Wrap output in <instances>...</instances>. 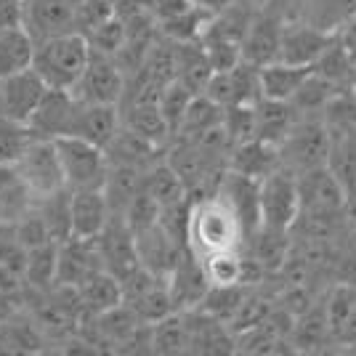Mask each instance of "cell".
Segmentation results:
<instances>
[{
	"mask_svg": "<svg viewBox=\"0 0 356 356\" xmlns=\"http://www.w3.org/2000/svg\"><path fill=\"white\" fill-rule=\"evenodd\" d=\"M14 168L16 173L22 176V181L27 184V189H30L35 200L64 189V173H61V163L54 138L32 136L27 141V147L22 149V154L16 157Z\"/></svg>",
	"mask_w": 356,
	"mask_h": 356,
	"instance_id": "5b68a950",
	"label": "cell"
},
{
	"mask_svg": "<svg viewBox=\"0 0 356 356\" xmlns=\"http://www.w3.org/2000/svg\"><path fill=\"white\" fill-rule=\"evenodd\" d=\"M19 287H22V280L0 264V293H19Z\"/></svg>",
	"mask_w": 356,
	"mask_h": 356,
	"instance_id": "11a10c76",
	"label": "cell"
},
{
	"mask_svg": "<svg viewBox=\"0 0 356 356\" xmlns=\"http://www.w3.org/2000/svg\"><path fill=\"white\" fill-rule=\"evenodd\" d=\"M335 32H338V40H341V45L348 51L351 61H356V16H354V19H348L346 24H341Z\"/></svg>",
	"mask_w": 356,
	"mask_h": 356,
	"instance_id": "db71d44e",
	"label": "cell"
},
{
	"mask_svg": "<svg viewBox=\"0 0 356 356\" xmlns=\"http://www.w3.org/2000/svg\"><path fill=\"white\" fill-rule=\"evenodd\" d=\"M165 280H168V290H170L176 312L197 309L210 287L208 277H205V268H202V261H200V255L192 248H186L178 255L176 266L170 268V274Z\"/></svg>",
	"mask_w": 356,
	"mask_h": 356,
	"instance_id": "5bb4252c",
	"label": "cell"
},
{
	"mask_svg": "<svg viewBox=\"0 0 356 356\" xmlns=\"http://www.w3.org/2000/svg\"><path fill=\"white\" fill-rule=\"evenodd\" d=\"M296 189L298 213H343L346 210L348 197L325 165L296 173Z\"/></svg>",
	"mask_w": 356,
	"mask_h": 356,
	"instance_id": "8fae6325",
	"label": "cell"
},
{
	"mask_svg": "<svg viewBox=\"0 0 356 356\" xmlns=\"http://www.w3.org/2000/svg\"><path fill=\"white\" fill-rule=\"evenodd\" d=\"M109 202L102 189H77L70 200V221L72 237L96 239L109 221Z\"/></svg>",
	"mask_w": 356,
	"mask_h": 356,
	"instance_id": "7402d4cb",
	"label": "cell"
},
{
	"mask_svg": "<svg viewBox=\"0 0 356 356\" xmlns=\"http://www.w3.org/2000/svg\"><path fill=\"white\" fill-rule=\"evenodd\" d=\"M258 186H261V181L242 176V173H234V170H226L221 186H218V197L234 213L239 229H242V239L248 237V234H252L261 226Z\"/></svg>",
	"mask_w": 356,
	"mask_h": 356,
	"instance_id": "9a60e30c",
	"label": "cell"
},
{
	"mask_svg": "<svg viewBox=\"0 0 356 356\" xmlns=\"http://www.w3.org/2000/svg\"><path fill=\"white\" fill-rule=\"evenodd\" d=\"M258 202H261V226L290 232L293 221L298 218L296 176L284 168H277L274 173L261 178Z\"/></svg>",
	"mask_w": 356,
	"mask_h": 356,
	"instance_id": "52a82bcc",
	"label": "cell"
},
{
	"mask_svg": "<svg viewBox=\"0 0 356 356\" xmlns=\"http://www.w3.org/2000/svg\"><path fill=\"white\" fill-rule=\"evenodd\" d=\"M56 266H59V242H43L38 248L27 250V264L22 282L38 290H48L56 284Z\"/></svg>",
	"mask_w": 356,
	"mask_h": 356,
	"instance_id": "d590c367",
	"label": "cell"
},
{
	"mask_svg": "<svg viewBox=\"0 0 356 356\" xmlns=\"http://www.w3.org/2000/svg\"><path fill=\"white\" fill-rule=\"evenodd\" d=\"M90 56V45L77 32H64L45 40H35L32 70L40 74L48 88L70 90L83 74Z\"/></svg>",
	"mask_w": 356,
	"mask_h": 356,
	"instance_id": "6da1fadb",
	"label": "cell"
},
{
	"mask_svg": "<svg viewBox=\"0 0 356 356\" xmlns=\"http://www.w3.org/2000/svg\"><path fill=\"white\" fill-rule=\"evenodd\" d=\"M338 90H343L341 86H335V83H330V80L319 77L316 72H312L306 77V83L296 90V96L290 99V106L296 109L298 118H322L327 102Z\"/></svg>",
	"mask_w": 356,
	"mask_h": 356,
	"instance_id": "74e56055",
	"label": "cell"
},
{
	"mask_svg": "<svg viewBox=\"0 0 356 356\" xmlns=\"http://www.w3.org/2000/svg\"><path fill=\"white\" fill-rule=\"evenodd\" d=\"M200 43H202V51L208 56L213 72H226L242 61V43L237 40H229L221 35H202Z\"/></svg>",
	"mask_w": 356,
	"mask_h": 356,
	"instance_id": "7dc6e473",
	"label": "cell"
},
{
	"mask_svg": "<svg viewBox=\"0 0 356 356\" xmlns=\"http://www.w3.org/2000/svg\"><path fill=\"white\" fill-rule=\"evenodd\" d=\"M277 147H280L282 168L296 176L312 168H322L327 163L330 131L322 118H298Z\"/></svg>",
	"mask_w": 356,
	"mask_h": 356,
	"instance_id": "277c9868",
	"label": "cell"
},
{
	"mask_svg": "<svg viewBox=\"0 0 356 356\" xmlns=\"http://www.w3.org/2000/svg\"><path fill=\"white\" fill-rule=\"evenodd\" d=\"M77 296L83 303V314L96 316V314H104L122 303V287H120L118 277H112L109 271L102 268V271L90 274L83 284H77Z\"/></svg>",
	"mask_w": 356,
	"mask_h": 356,
	"instance_id": "83f0119b",
	"label": "cell"
},
{
	"mask_svg": "<svg viewBox=\"0 0 356 356\" xmlns=\"http://www.w3.org/2000/svg\"><path fill=\"white\" fill-rule=\"evenodd\" d=\"M70 200H72V189H59L54 194L38 197L32 202V210L43 218L45 229L54 242H67L72 237V221H70Z\"/></svg>",
	"mask_w": 356,
	"mask_h": 356,
	"instance_id": "836d02e7",
	"label": "cell"
},
{
	"mask_svg": "<svg viewBox=\"0 0 356 356\" xmlns=\"http://www.w3.org/2000/svg\"><path fill=\"white\" fill-rule=\"evenodd\" d=\"M242 245V229L232 208L221 197H210L202 202H192L189 216V248L197 255L213 250H229Z\"/></svg>",
	"mask_w": 356,
	"mask_h": 356,
	"instance_id": "7a4b0ae2",
	"label": "cell"
},
{
	"mask_svg": "<svg viewBox=\"0 0 356 356\" xmlns=\"http://www.w3.org/2000/svg\"><path fill=\"white\" fill-rule=\"evenodd\" d=\"M86 40H88L90 51L104 54V56H118L120 51H122V45L128 43V30H125L122 19L115 14L109 22H104V24H99L93 32H88Z\"/></svg>",
	"mask_w": 356,
	"mask_h": 356,
	"instance_id": "f6af8a7d",
	"label": "cell"
},
{
	"mask_svg": "<svg viewBox=\"0 0 356 356\" xmlns=\"http://www.w3.org/2000/svg\"><path fill=\"white\" fill-rule=\"evenodd\" d=\"M213 14L197 8V6H186L184 11H178L173 16H165L157 22L160 35L168 40H176V43H189V40H200L205 27L210 24Z\"/></svg>",
	"mask_w": 356,
	"mask_h": 356,
	"instance_id": "f35d334b",
	"label": "cell"
},
{
	"mask_svg": "<svg viewBox=\"0 0 356 356\" xmlns=\"http://www.w3.org/2000/svg\"><path fill=\"white\" fill-rule=\"evenodd\" d=\"M335 38H338L335 30H322L306 19H284L277 61L314 67V61L335 43Z\"/></svg>",
	"mask_w": 356,
	"mask_h": 356,
	"instance_id": "ba28073f",
	"label": "cell"
},
{
	"mask_svg": "<svg viewBox=\"0 0 356 356\" xmlns=\"http://www.w3.org/2000/svg\"><path fill=\"white\" fill-rule=\"evenodd\" d=\"M102 258L96 250L93 239L70 237L67 242H59V266H56V284L77 287L88 280L90 274L102 271Z\"/></svg>",
	"mask_w": 356,
	"mask_h": 356,
	"instance_id": "d6986e66",
	"label": "cell"
},
{
	"mask_svg": "<svg viewBox=\"0 0 356 356\" xmlns=\"http://www.w3.org/2000/svg\"><path fill=\"white\" fill-rule=\"evenodd\" d=\"M186 314V330H189V348L186 354L202 356H229L234 354V332L229 330L226 322L200 312L189 309Z\"/></svg>",
	"mask_w": 356,
	"mask_h": 356,
	"instance_id": "2e32d148",
	"label": "cell"
},
{
	"mask_svg": "<svg viewBox=\"0 0 356 356\" xmlns=\"http://www.w3.org/2000/svg\"><path fill=\"white\" fill-rule=\"evenodd\" d=\"M314 72L319 77H325L330 83L341 86V88H351L354 86V61L348 56V51L341 45V40L335 38V43L327 48L319 59L314 61Z\"/></svg>",
	"mask_w": 356,
	"mask_h": 356,
	"instance_id": "b9f144b4",
	"label": "cell"
},
{
	"mask_svg": "<svg viewBox=\"0 0 356 356\" xmlns=\"http://www.w3.org/2000/svg\"><path fill=\"white\" fill-rule=\"evenodd\" d=\"M277 168H282L280 147L271 144V141H264V138H248L242 144H234L229 152V170L255 178V181L266 178Z\"/></svg>",
	"mask_w": 356,
	"mask_h": 356,
	"instance_id": "603a6c76",
	"label": "cell"
},
{
	"mask_svg": "<svg viewBox=\"0 0 356 356\" xmlns=\"http://www.w3.org/2000/svg\"><path fill=\"white\" fill-rule=\"evenodd\" d=\"M22 6L24 0H0V30L22 24Z\"/></svg>",
	"mask_w": 356,
	"mask_h": 356,
	"instance_id": "f5cc1de1",
	"label": "cell"
},
{
	"mask_svg": "<svg viewBox=\"0 0 356 356\" xmlns=\"http://www.w3.org/2000/svg\"><path fill=\"white\" fill-rule=\"evenodd\" d=\"M290 232H280V229H268V226H258L252 234L242 239L239 245V252L245 258H250L252 264L266 271L268 277L277 274L282 264L290 255Z\"/></svg>",
	"mask_w": 356,
	"mask_h": 356,
	"instance_id": "44dd1931",
	"label": "cell"
},
{
	"mask_svg": "<svg viewBox=\"0 0 356 356\" xmlns=\"http://www.w3.org/2000/svg\"><path fill=\"white\" fill-rule=\"evenodd\" d=\"M330 149L325 168L343 186L346 197L356 194V128H327Z\"/></svg>",
	"mask_w": 356,
	"mask_h": 356,
	"instance_id": "cb8c5ba5",
	"label": "cell"
},
{
	"mask_svg": "<svg viewBox=\"0 0 356 356\" xmlns=\"http://www.w3.org/2000/svg\"><path fill=\"white\" fill-rule=\"evenodd\" d=\"M136 239V252H138V264L149 268L157 277H168L170 268L176 266L178 255L186 250L184 245H178L165 234L160 223H152L141 232H134Z\"/></svg>",
	"mask_w": 356,
	"mask_h": 356,
	"instance_id": "ffe728a7",
	"label": "cell"
},
{
	"mask_svg": "<svg viewBox=\"0 0 356 356\" xmlns=\"http://www.w3.org/2000/svg\"><path fill=\"white\" fill-rule=\"evenodd\" d=\"M35 40L22 24L0 30V80L32 67Z\"/></svg>",
	"mask_w": 356,
	"mask_h": 356,
	"instance_id": "d6a6232c",
	"label": "cell"
},
{
	"mask_svg": "<svg viewBox=\"0 0 356 356\" xmlns=\"http://www.w3.org/2000/svg\"><path fill=\"white\" fill-rule=\"evenodd\" d=\"M284 19H287L284 11L274 3L258 8L252 14L248 30H245V38H242V59L255 64V67L277 61Z\"/></svg>",
	"mask_w": 356,
	"mask_h": 356,
	"instance_id": "9c48e42d",
	"label": "cell"
},
{
	"mask_svg": "<svg viewBox=\"0 0 356 356\" xmlns=\"http://www.w3.org/2000/svg\"><path fill=\"white\" fill-rule=\"evenodd\" d=\"M290 346H293L296 354H316V351H325L327 346H332L322 298L314 303L312 309H306L293 319Z\"/></svg>",
	"mask_w": 356,
	"mask_h": 356,
	"instance_id": "d4e9b609",
	"label": "cell"
},
{
	"mask_svg": "<svg viewBox=\"0 0 356 356\" xmlns=\"http://www.w3.org/2000/svg\"><path fill=\"white\" fill-rule=\"evenodd\" d=\"M93 242H96V250H99V258H102V266L112 277L125 280L131 271L141 266L138 264V252H136L134 232H131V226L125 223L122 216H109L102 234Z\"/></svg>",
	"mask_w": 356,
	"mask_h": 356,
	"instance_id": "30bf717a",
	"label": "cell"
},
{
	"mask_svg": "<svg viewBox=\"0 0 356 356\" xmlns=\"http://www.w3.org/2000/svg\"><path fill=\"white\" fill-rule=\"evenodd\" d=\"M122 218H125V223L131 226V232H141V229H147V226H152V223H157V218H160V205L141 189V192L128 202V208H125V213H122Z\"/></svg>",
	"mask_w": 356,
	"mask_h": 356,
	"instance_id": "f907efd6",
	"label": "cell"
},
{
	"mask_svg": "<svg viewBox=\"0 0 356 356\" xmlns=\"http://www.w3.org/2000/svg\"><path fill=\"white\" fill-rule=\"evenodd\" d=\"M245 293H248V284H239V282L237 284H210L205 298H202V303H200L197 309L229 325L232 316L237 314Z\"/></svg>",
	"mask_w": 356,
	"mask_h": 356,
	"instance_id": "60d3db41",
	"label": "cell"
},
{
	"mask_svg": "<svg viewBox=\"0 0 356 356\" xmlns=\"http://www.w3.org/2000/svg\"><path fill=\"white\" fill-rule=\"evenodd\" d=\"M356 16V0H303V19L322 30H338Z\"/></svg>",
	"mask_w": 356,
	"mask_h": 356,
	"instance_id": "ab89813d",
	"label": "cell"
},
{
	"mask_svg": "<svg viewBox=\"0 0 356 356\" xmlns=\"http://www.w3.org/2000/svg\"><path fill=\"white\" fill-rule=\"evenodd\" d=\"M14 234H16V239L22 242V248H24V250L38 248V245H43V242H54L51 234H48V229H45L43 218H40L35 210L24 213V216L14 223Z\"/></svg>",
	"mask_w": 356,
	"mask_h": 356,
	"instance_id": "816d5d0a",
	"label": "cell"
},
{
	"mask_svg": "<svg viewBox=\"0 0 356 356\" xmlns=\"http://www.w3.org/2000/svg\"><path fill=\"white\" fill-rule=\"evenodd\" d=\"M120 128V106L115 104H83L77 102L74 106L72 122H70V134L77 136L83 141H90L96 147L104 149L112 136Z\"/></svg>",
	"mask_w": 356,
	"mask_h": 356,
	"instance_id": "ac0fdd59",
	"label": "cell"
},
{
	"mask_svg": "<svg viewBox=\"0 0 356 356\" xmlns=\"http://www.w3.org/2000/svg\"><path fill=\"white\" fill-rule=\"evenodd\" d=\"M77 102L83 104H115L120 106L122 93H125V72L120 70L115 56H104L90 51L88 64L83 74L77 77L72 88H70Z\"/></svg>",
	"mask_w": 356,
	"mask_h": 356,
	"instance_id": "8992f818",
	"label": "cell"
},
{
	"mask_svg": "<svg viewBox=\"0 0 356 356\" xmlns=\"http://www.w3.org/2000/svg\"><path fill=\"white\" fill-rule=\"evenodd\" d=\"M296 120L298 115L290 106V102H277V99H264L261 96L255 102V138L280 144Z\"/></svg>",
	"mask_w": 356,
	"mask_h": 356,
	"instance_id": "f546056e",
	"label": "cell"
},
{
	"mask_svg": "<svg viewBox=\"0 0 356 356\" xmlns=\"http://www.w3.org/2000/svg\"><path fill=\"white\" fill-rule=\"evenodd\" d=\"M45 90H48V86L40 80V74L35 72L32 67L3 77L0 80V115L27 125L32 112L43 102Z\"/></svg>",
	"mask_w": 356,
	"mask_h": 356,
	"instance_id": "7c38bea8",
	"label": "cell"
},
{
	"mask_svg": "<svg viewBox=\"0 0 356 356\" xmlns=\"http://www.w3.org/2000/svg\"><path fill=\"white\" fill-rule=\"evenodd\" d=\"M118 14V3L115 0H80L77 11H74V32L77 35H88L99 24L109 22L112 16Z\"/></svg>",
	"mask_w": 356,
	"mask_h": 356,
	"instance_id": "c3c4849f",
	"label": "cell"
},
{
	"mask_svg": "<svg viewBox=\"0 0 356 356\" xmlns=\"http://www.w3.org/2000/svg\"><path fill=\"white\" fill-rule=\"evenodd\" d=\"M74 106H77V99L70 90L48 88L43 102L38 104V109L32 112V118L27 120L30 134L38 136V138H61V136H67L70 134Z\"/></svg>",
	"mask_w": 356,
	"mask_h": 356,
	"instance_id": "e0dca14e",
	"label": "cell"
},
{
	"mask_svg": "<svg viewBox=\"0 0 356 356\" xmlns=\"http://www.w3.org/2000/svg\"><path fill=\"white\" fill-rule=\"evenodd\" d=\"M351 90H354V96H356V86H351Z\"/></svg>",
	"mask_w": 356,
	"mask_h": 356,
	"instance_id": "6f0895ef",
	"label": "cell"
},
{
	"mask_svg": "<svg viewBox=\"0 0 356 356\" xmlns=\"http://www.w3.org/2000/svg\"><path fill=\"white\" fill-rule=\"evenodd\" d=\"M192 90H186L178 80H170L168 86H163L160 90V96H157V109H160V115L163 120L168 122V128H170V136L176 134L178 122L184 118V112H186V106L192 102Z\"/></svg>",
	"mask_w": 356,
	"mask_h": 356,
	"instance_id": "bcb514c9",
	"label": "cell"
},
{
	"mask_svg": "<svg viewBox=\"0 0 356 356\" xmlns=\"http://www.w3.org/2000/svg\"><path fill=\"white\" fill-rule=\"evenodd\" d=\"M221 128L226 138L232 141V147L248 141V138H255V104L223 106Z\"/></svg>",
	"mask_w": 356,
	"mask_h": 356,
	"instance_id": "ee69618b",
	"label": "cell"
},
{
	"mask_svg": "<svg viewBox=\"0 0 356 356\" xmlns=\"http://www.w3.org/2000/svg\"><path fill=\"white\" fill-rule=\"evenodd\" d=\"M54 144H56L67 189L72 192L104 189L106 173H109V160H106L104 149L90 141H83L77 136H61V138H54Z\"/></svg>",
	"mask_w": 356,
	"mask_h": 356,
	"instance_id": "3957f363",
	"label": "cell"
},
{
	"mask_svg": "<svg viewBox=\"0 0 356 356\" xmlns=\"http://www.w3.org/2000/svg\"><path fill=\"white\" fill-rule=\"evenodd\" d=\"M205 277L210 284H237L242 280V252L239 248L229 250H213L200 255Z\"/></svg>",
	"mask_w": 356,
	"mask_h": 356,
	"instance_id": "7bdbcfd3",
	"label": "cell"
},
{
	"mask_svg": "<svg viewBox=\"0 0 356 356\" xmlns=\"http://www.w3.org/2000/svg\"><path fill=\"white\" fill-rule=\"evenodd\" d=\"M223 120V106H218L205 93H194L184 118L178 122L173 138H200L213 128H218Z\"/></svg>",
	"mask_w": 356,
	"mask_h": 356,
	"instance_id": "e575fe53",
	"label": "cell"
},
{
	"mask_svg": "<svg viewBox=\"0 0 356 356\" xmlns=\"http://www.w3.org/2000/svg\"><path fill=\"white\" fill-rule=\"evenodd\" d=\"M314 72V67L306 64H287V61H271L258 70L261 77V96L264 99H277V102H290L296 90L306 83V77Z\"/></svg>",
	"mask_w": 356,
	"mask_h": 356,
	"instance_id": "484cf974",
	"label": "cell"
},
{
	"mask_svg": "<svg viewBox=\"0 0 356 356\" xmlns=\"http://www.w3.org/2000/svg\"><path fill=\"white\" fill-rule=\"evenodd\" d=\"M141 189H144L160 208H168V205H176L181 200H186V189H184L181 178L176 176V170L165 163V160H157V163L149 165L147 170H144Z\"/></svg>",
	"mask_w": 356,
	"mask_h": 356,
	"instance_id": "8d00e7d4",
	"label": "cell"
},
{
	"mask_svg": "<svg viewBox=\"0 0 356 356\" xmlns=\"http://www.w3.org/2000/svg\"><path fill=\"white\" fill-rule=\"evenodd\" d=\"M189 348V330H186V314L173 312L163 316L160 322L149 325V351L160 356L186 354Z\"/></svg>",
	"mask_w": 356,
	"mask_h": 356,
	"instance_id": "4dcf8cb0",
	"label": "cell"
},
{
	"mask_svg": "<svg viewBox=\"0 0 356 356\" xmlns=\"http://www.w3.org/2000/svg\"><path fill=\"white\" fill-rule=\"evenodd\" d=\"M30 138L32 134L27 125L0 115V165H14Z\"/></svg>",
	"mask_w": 356,
	"mask_h": 356,
	"instance_id": "681fc988",
	"label": "cell"
},
{
	"mask_svg": "<svg viewBox=\"0 0 356 356\" xmlns=\"http://www.w3.org/2000/svg\"><path fill=\"white\" fill-rule=\"evenodd\" d=\"M192 6L197 8H202V11H208V14H218L223 8H229L232 3H237V0H189Z\"/></svg>",
	"mask_w": 356,
	"mask_h": 356,
	"instance_id": "9f6ffc18",
	"label": "cell"
},
{
	"mask_svg": "<svg viewBox=\"0 0 356 356\" xmlns=\"http://www.w3.org/2000/svg\"><path fill=\"white\" fill-rule=\"evenodd\" d=\"M210 74H213V67H210L200 40L176 43V77L173 80H178L184 88L192 90V93H202L205 86H208Z\"/></svg>",
	"mask_w": 356,
	"mask_h": 356,
	"instance_id": "f1b7e54d",
	"label": "cell"
},
{
	"mask_svg": "<svg viewBox=\"0 0 356 356\" xmlns=\"http://www.w3.org/2000/svg\"><path fill=\"white\" fill-rule=\"evenodd\" d=\"M80 0H24L22 27L32 40H45L54 35L74 32V11Z\"/></svg>",
	"mask_w": 356,
	"mask_h": 356,
	"instance_id": "4fadbf2b",
	"label": "cell"
},
{
	"mask_svg": "<svg viewBox=\"0 0 356 356\" xmlns=\"http://www.w3.org/2000/svg\"><path fill=\"white\" fill-rule=\"evenodd\" d=\"M120 125L134 131L136 136L147 138L149 144L165 149L170 144V128L163 120L160 109H157V102H136V104H128V112L120 118Z\"/></svg>",
	"mask_w": 356,
	"mask_h": 356,
	"instance_id": "4316f807",
	"label": "cell"
},
{
	"mask_svg": "<svg viewBox=\"0 0 356 356\" xmlns=\"http://www.w3.org/2000/svg\"><path fill=\"white\" fill-rule=\"evenodd\" d=\"M35 197L14 165H0V223H16L32 210Z\"/></svg>",
	"mask_w": 356,
	"mask_h": 356,
	"instance_id": "1f68e13d",
	"label": "cell"
}]
</instances>
